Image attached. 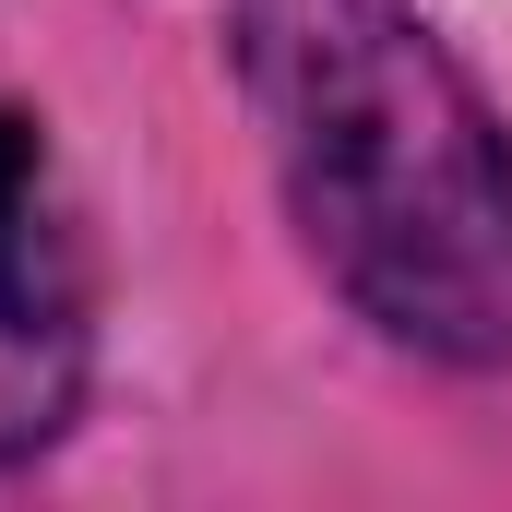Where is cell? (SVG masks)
<instances>
[{"label": "cell", "instance_id": "cell-1", "mask_svg": "<svg viewBox=\"0 0 512 512\" xmlns=\"http://www.w3.org/2000/svg\"><path fill=\"white\" fill-rule=\"evenodd\" d=\"M227 72L322 286L441 370L512 358V131L405 0H227Z\"/></svg>", "mask_w": 512, "mask_h": 512}, {"label": "cell", "instance_id": "cell-2", "mask_svg": "<svg viewBox=\"0 0 512 512\" xmlns=\"http://www.w3.org/2000/svg\"><path fill=\"white\" fill-rule=\"evenodd\" d=\"M84 322V251L60 227V179H48V143L24 108H0V346H72Z\"/></svg>", "mask_w": 512, "mask_h": 512}]
</instances>
